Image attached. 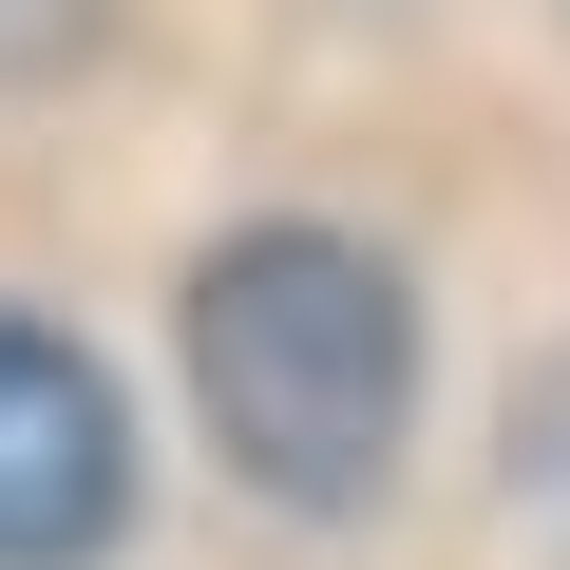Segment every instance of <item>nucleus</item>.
Listing matches in <instances>:
<instances>
[{"label":"nucleus","instance_id":"7ed1b4c3","mask_svg":"<svg viewBox=\"0 0 570 570\" xmlns=\"http://www.w3.org/2000/svg\"><path fill=\"white\" fill-rule=\"evenodd\" d=\"M115 39V0H0V96H39V77H77Z\"/></svg>","mask_w":570,"mask_h":570},{"label":"nucleus","instance_id":"f03ea898","mask_svg":"<svg viewBox=\"0 0 570 570\" xmlns=\"http://www.w3.org/2000/svg\"><path fill=\"white\" fill-rule=\"evenodd\" d=\"M134 532V419L115 381L0 305V570H96Z\"/></svg>","mask_w":570,"mask_h":570},{"label":"nucleus","instance_id":"20e7f679","mask_svg":"<svg viewBox=\"0 0 570 570\" xmlns=\"http://www.w3.org/2000/svg\"><path fill=\"white\" fill-rule=\"evenodd\" d=\"M513 513L570 551V381H532V419H513Z\"/></svg>","mask_w":570,"mask_h":570},{"label":"nucleus","instance_id":"f257e3e1","mask_svg":"<svg viewBox=\"0 0 570 570\" xmlns=\"http://www.w3.org/2000/svg\"><path fill=\"white\" fill-rule=\"evenodd\" d=\"M190 400H209V438H228L247 494L362 513L400 475V419H419V305H400V266L343 247V228H228L190 266Z\"/></svg>","mask_w":570,"mask_h":570}]
</instances>
